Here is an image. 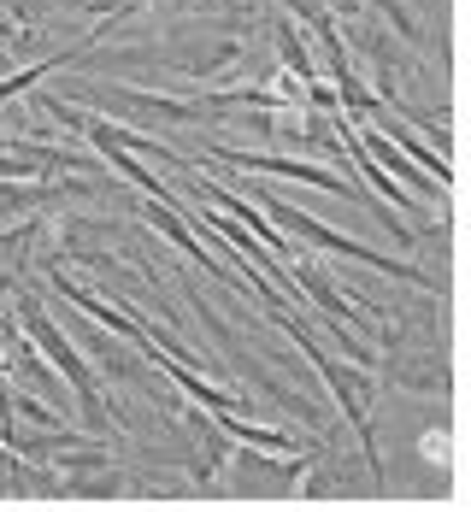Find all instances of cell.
<instances>
[{
    "instance_id": "3957f363",
    "label": "cell",
    "mask_w": 471,
    "mask_h": 512,
    "mask_svg": "<svg viewBox=\"0 0 471 512\" xmlns=\"http://www.w3.org/2000/svg\"><path fill=\"white\" fill-rule=\"evenodd\" d=\"M383 377L413 389V395H448V354H430L424 365V348H401L389 336V359H383Z\"/></svg>"
},
{
    "instance_id": "277c9868",
    "label": "cell",
    "mask_w": 471,
    "mask_h": 512,
    "mask_svg": "<svg viewBox=\"0 0 471 512\" xmlns=\"http://www.w3.org/2000/svg\"><path fill=\"white\" fill-rule=\"evenodd\" d=\"M42 206H59V189H53V177H36V183H0V224H12V218H30V212H42Z\"/></svg>"
},
{
    "instance_id": "7a4b0ae2",
    "label": "cell",
    "mask_w": 471,
    "mask_h": 512,
    "mask_svg": "<svg viewBox=\"0 0 471 512\" xmlns=\"http://www.w3.org/2000/svg\"><path fill=\"white\" fill-rule=\"evenodd\" d=\"M242 195H260V212H265V218H271L283 236L307 242V248L342 254V259H354V265H377L383 277H401V283H424V265H413V259H395V254H383V248H371V242H354V236H342V230L318 224L313 212H301V206L277 201V195H265V189H242Z\"/></svg>"
},
{
    "instance_id": "ba28073f",
    "label": "cell",
    "mask_w": 471,
    "mask_h": 512,
    "mask_svg": "<svg viewBox=\"0 0 471 512\" xmlns=\"http://www.w3.org/2000/svg\"><path fill=\"white\" fill-rule=\"evenodd\" d=\"M0 418H6V430L18 436V424H12V389H6V377H0Z\"/></svg>"
},
{
    "instance_id": "8992f818",
    "label": "cell",
    "mask_w": 471,
    "mask_h": 512,
    "mask_svg": "<svg viewBox=\"0 0 471 512\" xmlns=\"http://www.w3.org/2000/svg\"><path fill=\"white\" fill-rule=\"evenodd\" d=\"M371 6H377V12H383V24L401 36V48H413V53L424 48V24L407 12V6H401V0H371Z\"/></svg>"
},
{
    "instance_id": "9c48e42d",
    "label": "cell",
    "mask_w": 471,
    "mask_h": 512,
    "mask_svg": "<svg viewBox=\"0 0 471 512\" xmlns=\"http://www.w3.org/2000/svg\"><path fill=\"white\" fill-rule=\"evenodd\" d=\"M336 12H342V18H360V0H336Z\"/></svg>"
},
{
    "instance_id": "6da1fadb",
    "label": "cell",
    "mask_w": 471,
    "mask_h": 512,
    "mask_svg": "<svg viewBox=\"0 0 471 512\" xmlns=\"http://www.w3.org/2000/svg\"><path fill=\"white\" fill-rule=\"evenodd\" d=\"M12 312H18L24 336L42 348V359L59 371V383L77 395V418H83V430H89V436H95V430H112V407H106V395H101L95 365H89V354L65 336V324L42 307V295H36V289H12Z\"/></svg>"
},
{
    "instance_id": "52a82bcc",
    "label": "cell",
    "mask_w": 471,
    "mask_h": 512,
    "mask_svg": "<svg viewBox=\"0 0 471 512\" xmlns=\"http://www.w3.org/2000/svg\"><path fill=\"white\" fill-rule=\"evenodd\" d=\"M18 412H24V418H30L36 430H53V424H59V412H53V407H42V401H18Z\"/></svg>"
},
{
    "instance_id": "5b68a950",
    "label": "cell",
    "mask_w": 471,
    "mask_h": 512,
    "mask_svg": "<svg viewBox=\"0 0 471 512\" xmlns=\"http://www.w3.org/2000/svg\"><path fill=\"white\" fill-rule=\"evenodd\" d=\"M271 42H277V59H283L301 83H318V65H313V53H307V42H301V30H295V18H277Z\"/></svg>"
}]
</instances>
